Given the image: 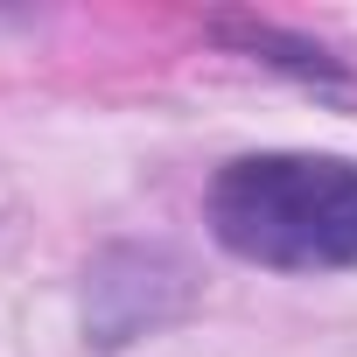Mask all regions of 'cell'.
Wrapping results in <instances>:
<instances>
[{
    "mask_svg": "<svg viewBox=\"0 0 357 357\" xmlns=\"http://www.w3.org/2000/svg\"><path fill=\"white\" fill-rule=\"evenodd\" d=\"M211 238L266 273L357 266V161L343 154H238L204 197Z\"/></svg>",
    "mask_w": 357,
    "mask_h": 357,
    "instance_id": "cell-1",
    "label": "cell"
}]
</instances>
